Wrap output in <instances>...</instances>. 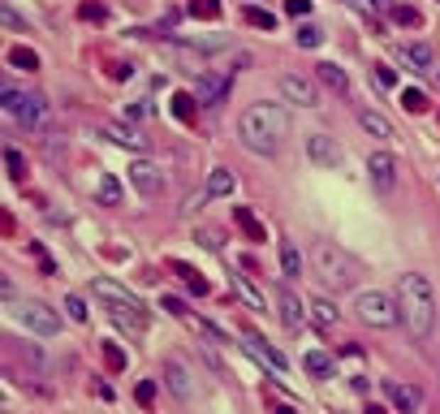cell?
<instances>
[{"label":"cell","instance_id":"cell-1","mask_svg":"<svg viewBox=\"0 0 440 414\" xmlns=\"http://www.w3.org/2000/svg\"><path fill=\"white\" fill-rule=\"evenodd\" d=\"M238 134H242V147L255 151V155H277L285 134H290V117L281 103H251L238 121Z\"/></svg>","mask_w":440,"mask_h":414},{"label":"cell","instance_id":"cell-2","mask_svg":"<svg viewBox=\"0 0 440 414\" xmlns=\"http://www.w3.org/2000/svg\"><path fill=\"white\" fill-rule=\"evenodd\" d=\"M397 310H402V324L410 337H431L436 328V293H431V281L423 272H406L397 276Z\"/></svg>","mask_w":440,"mask_h":414},{"label":"cell","instance_id":"cell-3","mask_svg":"<svg viewBox=\"0 0 440 414\" xmlns=\"http://www.w3.org/2000/svg\"><path fill=\"white\" fill-rule=\"evenodd\" d=\"M91 293H95L99 302H108V320H113L117 328H126V332H134V337L147 332V310H143V302H138L134 293H126V289L113 285V281H95Z\"/></svg>","mask_w":440,"mask_h":414},{"label":"cell","instance_id":"cell-4","mask_svg":"<svg viewBox=\"0 0 440 414\" xmlns=\"http://www.w3.org/2000/svg\"><path fill=\"white\" fill-rule=\"evenodd\" d=\"M311 268H315V276H319L328 289H350V285L358 281V264H354L341 246H333V242H315V246H311Z\"/></svg>","mask_w":440,"mask_h":414},{"label":"cell","instance_id":"cell-5","mask_svg":"<svg viewBox=\"0 0 440 414\" xmlns=\"http://www.w3.org/2000/svg\"><path fill=\"white\" fill-rule=\"evenodd\" d=\"M354 315H358L367 328H375V332L397 328V324H402L397 298H393V293H384V289H363V293L354 298Z\"/></svg>","mask_w":440,"mask_h":414},{"label":"cell","instance_id":"cell-6","mask_svg":"<svg viewBox=\"0 0 440 414\" xmlns=\"http://www.w3.org/2000/svg\"><path fill=\"white\" fill-rule=\"evenodd\" d=\"M9 310H13V320H18L26 332H35V337H57V332H61V315H57L48 302H18V306H9Z\"/></svg>","mask_w":440,"mask_h":414},{"label":"cell","instance_id":"cell-7","mask_svg":"<svg viewBox=\"0 0 440 414\" xmlns=\"http://www.w3.org/2000/svg\"><path fill=\"white\" fill-rule=\"evenodd\" d=\"M130 186H134L143 198H155V194L164 190V173H160V164L147 160V155H138V160L130 164Z\"/></svg>","mask_w":440,"mask_h":414},{"label":"cell","instance_id":"cell-8","mask_svg":"<svg viewBox=\"0 0 440 414\" xmlns=\"http://www.w3.org/2000/svg\"><path fill=\"white\" fill-rule=\"evenodd\" d=\"M367 173H371V186L380 190V194H389L393 186H397V160L389 151H371L367 155Z\"/></svg>","mask_w":440,"mask_h":414},{"label":"cell","instance_id":"cell-9","mask_svg":"<svg viewBox=\"0 0 440 414\" xmlns=\"http://www.w3.org/2000/svg\"><path fill=\"white\" fill-rule=\"evenodd\" d=\"M229 82H233V74H199V82H194V99L199 103H207V108H216V103H225V95H229Z\"/></svg>","mask_w":440,"mask_h":414},{"label":"cell","instance_id":"cell-10","mask_svg":"<svg viewBox=\"0 0 440 414\" xmlns=\"http://www.w3.org/2000/svg\"><path fill=\"white\" fill-rule=\"evenodd\" d=\"M307 160L319 164V169H341V147L328 134H311L307 138Z\"/></svg>","mask_w":440,"mask_h":414},{"label":"cell","instance_id":"cell-11","mask_svg":"<svg viewBox=\"0 0 440 414\" xmlns=\"http://www.w3.org/2000/svg\"><path fill=\"white\" fill-rule=\"evenodd\" d=\"M13 117L26 125V130H43V121H48V99L43 95H18V103H13Z\"/></svg>","mask_w":440,"mask_h":414},{"label":"cell","instance_id":"cell-12","mask_svg":"<svg viewBox=\"0 0 440 414\" xmlns=\"http://www.w3.org/2000/svg\"><path fill=\"white\" fill-rule=\"evenodd\" d=\"M242 341H246V349H251V354H255V358L263 362L268 371L285 376V367H290V362H285V354H281V349H272V345H268L263 337H255V332H242Z\"/></svg>","mask_w":440,"mask_h":414},{"label":"cell","instance_id":"cell-13","mask_svg":"<svg viewBox=\"0 0 440 414\" xmlns=\"http://www.w3.org/2000/svg\"><path fill=\"white\" fill-rule=\"evenodd\" d=\"M281 95H285L290 103H302V108H315V103H319L315 82H307V78H298V74H281Z\"/></svg>","mask_w":440,"mask_h":414},{"label":"cell","instance_id":"cell-14","mask_svg":"<svg viewBox=\"0 0 440 414\" xmlns=\"http://www.w3.org/2000/svg\"><path fill=\"white\" fill-rule=\"evenodd\" d=\"M164 380H169V393H173V397H182V401H194V384H190L186 362L169 358V362H164Z\"/></svg>","mask_w":440,"mask_h":414},{"label":"cell","instance_id":"cell-15","mask_svg":"<svg viewBox=\"0 0 440 414\" xmlns=\"http://www.w3.org/2000/svg\"><path fill=\"white\" fill-rule=\"evenodd\" d=\"M389 388V397H393V405H397V414H419V405H423V393L414 388V384H402V380H389L384 384Z\"/></svg>","mask_w":440,"mask_h":414},{"label":"cell","instance_id":"cell-16","mask_svg":"<svg viewBox=\"0 0 440 414\" xmlns=\"http://www.w3.org/2000/svg\"><path fill=\"white\" fill-rule=\"evenodd\" d=\"M277 306H281V320H285V328H294V332H298V328L311 320V310H307V306H302V302H298L290 289H281V293H277Z\"/></svg>","mask_w":440,"mask_h":414},{"label":"cell","instance_id":"cell-17","mask_svg":"<svg viewBox=\"0 0 440 414\" xmlns=\"http://www.w3.org/2000/svg\"><path fill=\"white\" fill-rule=\"evenodd\" d=\"M99 134H104V138H113V142H117V147H126V151H134V155H143V151H147V138H138L134 130H126V125H117V121H104V125H99Z\"/></svg>","mask_w":440,"mask_h":414},{"label":"cell","instance_id":"cell-18","mask_svg":"<svg viewBox=\"0 0 440 414\" xmlns=\"http://www.w3.org/2000/svg\"><path fill=\"white\" fill-rule=\"evenodd\" d=\"M358 125H363V130H367L371 138H384V142H389V138H397L393 121L384 117V113H375V108H358Z\"/></svg>","mask_w":440,"mask_h":414},{"label":"cell","instance_id":"cell-19","mask_svg":"<svg viewBox=\"0 0 440 414\" xmlns=\"http://www.w3.org/2000/svg\"><path fill=\"white\" fill-rule=\"evenodd\" d=\"M281 272L290 276V281H298L302 272H307V259H302V250H298V242H281Z\"/></svg>","mask_w":440,"mask_h":414},{"label":"cell","instance_id":"cell-20","mask_svg":"<svg viewBox=\"0 0 440 414\" xmlns=\"http://www.w3.org/2000/svg\"><path fill=\"white\" fill-rule=\"evenodd\" d=\"M307 310H311V324H315V328H333V324L341 320V310L328 302V298H311Z\"/></svg>","mask_w":440,"mask_h":414},{"label":"cell","instance_id":"cell-21","mask_svg":"<svg viewBox=\"0 0 440 414\" xmlns=\"http://www.w3.org/2000/svg\"><path fill=\"white\" fill-rule=\"evenodd\" d=\"M397 57H402V65H410V69H431V47H427V43H402Z\"/></svg>","mask_w":440,"mask_h":414},{"label":"cell","instance_id":"cell-22","mask_svg":"<svg viewBox=\"0 0 440 414\" xmlns=\"http://www.w3.org/2000/svg\"><path fill=\"white\" fill-rule=\"evenodd\" d=\"M302 367L315 376V380H333V371H337V362L328 358L324 349H307V358H302Z\"/></svg>","mask_w":440,"mask_h":414},{"label":"cell","instance_id":"cell-23","mask_svg":"<svg viewBox=\"0 0 440 414\" xmlns=\"http://www.w3.org/2000/svg\"><path fill=\"white\" fill-rule=\"evenodd\" d=\"M315 74H319V82H328L337 95H346L350 91V78H346V69L341 65H333V61H324V65H315Z\"/></svg>","mask_w":440,"mask_h":414},{"label":"cell","instance_id":"cell-24","mask_svg":"<svg viewBox=\"0 0 440 414\" xmlns=\"http://www.w3.org/2000/svg\"><path fill=\"white\" fill-rule=\"evenodd\" d=\"M233 220H238V229H242L251 242H268V233H263V225L255 220V212H251V207H233Z\"/></svg>","mask_w":440,"mask_h":414},{"label":"cell","instance_id":"cell-25","mask_svg":"<svg viewBox=\"0 0 440 414\" xmlns=\"http://www.w3.org/2000/svg\"><path fill=\"white\" fill-rule=\"evenodd\" d=\"M207 198H225V194H233V173L229 169H216L211 177H207V190H203Z\"/></svg>","mask_w":440,"mask_h":414},{"label":"cell","instance_id":"cell-26","mask_svg":"<svg viewBox=\"0 0 440 414\" xmlns=\"http://www.w3.org/2000/svg\"><path fill=\"white\" fill-rule=\"evenodd\" d=\"M169 268H173L182 281H186V289H190V293H207V281H203V276H199L190 264H182V259H169Z\"/></svg>","mask_w":440,"mask_h":414},{"label":"cell","instance_id":"cell-27","mask_svg":"<svg viewBox=\"0 0 440 414\" xmlns=\"http://www.w3.org/2000/svg\"><path fill=\"white\" fill-rule=\"evenodd\" d=\"M233 293H238V298H242L251 310H263V293H259V289H255L246 276H233Z\"/></svg>","mask_w":440,"mask_h":414},{"label":"cell","instance_id":"cell-28","mask_svg":"<svg viewBox=\"0 0 440 414\" xmlns=\"http://www.w3.org/2000/svg\"><path fill=\"white\" fill-rule=\"evenodd\" d=\"M5 61H9L13 69H26V74H31V69H39V57H35L31 47H9V52H5Z\"/></svg>","mask_w":440,"mask_h":414},{"label":"cell","instance_id":"cell-29","mask_svg":"<svg viewBox=\"0 0 440 414\" xmlns=\"http://www.w3.org/2000/svg\"><path fill=\"white\" fill-rule=\"evenodd\" d=\"M95 198H99L104 207H117V203H121V181H117V177H99Z\"/></svg>","mask_w":440,"mask_h":414},{"label":"cell","instance_id":"cell-30","mask_svg":"<svg viewBox=\"0 0 440 414\" xmlns=\"http://www.w3.org/2000/svg\"><path fill=\"white\" fill-rule=\"evenodd\" d=\"M190 18L216 22V18H220V0H190Z\"/></svg>","mask_w":440,"mask_h":414},{"label":"cell","instance_id":"cell-31","mask_svg":"<svg viewBox=\"0 0 440 414\" xmlns=\"http://www.w3.org/2000/svg\"><path fill=\"white\" fill-rule=\"evenodd\" d=\"M194 103H199V99H194V95H186V91H182V95H173V117L190 125V121H194Z\"/></svg>","mask_w":440,"mask_h":414},{"label":"cell","instance_id":"cell-32","mask_svg":"<svg viewBox=\"0 0 440 414\" xmlns=\"http://www.w3.org/2000/svg\"><path fill=\"white\" fill-rule=\"evenodd\" d=\"M246 22H251L255 30H277V13H268V9H255V5H246Z\"/></svg>","mask_w":440,"mask_h":414},{"label":"cell","instance_id":"cell-33","mask_svg":"<svg viewBox=\"0 0 440 414\" xmlns=\"http://www.w3.org/2000/svg\"><path fill=\"white\" fill-rule=\"evenodd\" d=\"M402 108H406V113H427V95H423L419 86H406V91H402Z\"/></svg>","mask_w":440,"mask_h":414},{"label":"cell","instance_id":"cell-34","mask_svg":"<svg viewBox=\"0 0 440 414\" xmlns=\"http://www.w3.org/2000/svg\"><path fill=\"white\" fill-rule=\"evenodd\" d=\"M104 367L113 371V376L126 371V349H121V345H104Z\"/></svg>","mask_w":440,"mask_h":414},{"label":"cell","instance_id":"cell-35","mask_svg":"<svg viewBox=\"0 0 440 414\" xmlns=\"http://www.w3.org/2000/svg\"><path fill=\"white\" fill-rule=\"evenodd\" d=\"M190 47L194 52H220V47H229V39L225 35H199V39H190Z\"/></svg>","mask_w":440,"mask_h":414},{"label":"cell","instance_id":"cell-36","mask_svg":"<svg viewBox=\"0 0 440 414\" xmlns=\"http://www.w3.org/2000/svg\"><path fill=\"white\" fill-rule=\"evenodd\" d=\"M78 18H82V22H104L108 9L99 5V0H82V5H78Z\"/></svg>","mask_w":440,"mask_h":414},{"label":"cell","instance_id":"cell-37","mask_svg":"<svg viewBox=\"0 0 440 414\" xmlns=\"http://www.w3.org/2000/svg\"><path fill=\"white\" fill-rule=\"evenodd\" d=\"M194 242H199V246H207V250H225V237H220V229H211V225H207V229H199V233H194Z\"/></svg>","mask_w":440,"mask_h":414},{"label":"cell","instance_id":"cell-38","mask_svg":"<svg viewBox=\"0 0 440 414\" xmlns=\"http://www.w3.org/2000/svg\"><path fill=\"white\" fill-rule=\"evenodd\" d=\"M393 18H397V22H402V26H410V30H414V26H419V22H423V13H419V9H414V5H393Z\"/></svg>","mask_w":440,"mask_h":414},{"label":"cell","instance_id":"cell-39","mask_svg":"<svg viewBox=\"0 0 440 414\" xmlns=\"http://www.w3.org/2000/svg\"><path fill=\"white\" fill-rule=\"evenodd\" d=\"M65 310H70V320H74V324H87V315H91L87 302H82L78 293H70V298H65Z\"/></svg>","mask_w":440,"mask_h":414},{"label":"cell","instance_id":"cell-40","mask_svg":"<svg viewBox=\"0 0 440 414\" xmlns=\"http://www.w3.org/2000/svg\"><path fill=\"white\" fill-rule=\"evenodd\" d=\"M319 43H324L319 26H298V47H319Z\"/></svg>","mask_w":440,"mask_h":414},{"label":"cell","instance_id":"cell-41","mask_svg":"<svg viewBox=\"0 0 440 414\" xmlns=\"http://www.w3.org/2000/svg\"><path fill=\"white\" fill-rule=\"evenodd\" d=\"M5 164H9V177H22V173H26V160H22L18 147H5Z\"/></svg>","mask_w":440,"mask_h":414},{"label":"cell","instance_id":"cell-42","mask_svg":"<svg viewBox=\"0 0 440 414\" xmlns=\"http://www.w3.org/2000/svg\"><path fill=\"white\" fill-rule=\"evenodd\" d=\"M160 306L169 310V315H177V320H186V315H190V310H186V302H182V298H173V293H164V298H160Z\"/></svg>","mask_w":440,"mask_h":414},{"label":"cell","instance_id":"cell-43","mask_svg":"<svg viewBox=\"0 0 440 414\" xmlns=\"http://www.w3.org/2000/svg\"><path fill=\"white\" fill-rule=\"evenodd\" d=\"M199 354H203V362H207V367H211L216 376H229V371H225V362L216 358V349H211V345H199Z\"/></svg>","mask_w":440,"mask_h":414},{"label":"cell","instance_id":"cell-44","mask_svg":"<svg viewBox=\"0 0 440 414\" xmlns=\"http://www.w3.org/2000/svg\"><path fill=\"white\" fill-rule=\"evenodd\" d=\"M371 82H380V86H393V82H397V74H393L389 65H375V69H371Z\"/></svg>","mask_w":440,"mask_h":414},{"label":"cell","instance_id":"cell-45","mask_svg":"<svg viewBox=\"0 0 440 414\" xmlns=\"http://www.w3.org/2000/svg\"><path fill=\"white\" fill-rule=\"evenodd\" d=\"M134 397H138V405H151V401H155V384H151V380H143V384L134 388Z\"/></svg>","mask_w":440,"mask_h":414},{"label":"cell","instance_id":"cell-46","mask_svg":"<svg viewBox=\"0 0 440 414\" xmlns=\"http://www.w3.org/2000/svg\"><path fill=\"white\" fill-rule=\"evenodd\" d=\"M350 5H354L363 18H375V13H380V0H350Z\"/></svg>","mask_w":440,"mask_h":414},{"label":"cell","instance_id":"cell-47","mask_svg":"<svg viewBox=\"0 0 440 414\" xmlns=\"http://www.w3.org/2000/svg\"><path fill=\"white\" fill-rule=\"evenodd\" d=\"M285 9H290L294 18H302V13H311V0H285Z\"/></svg>","mask_w":440,"mask_h":414},{"label":"cell","instance_id":"cell-48","mask_svg":"<svg viewBox=\"0 0 440 414\" xmlns=\"http://www.w3.org/2000/svg\"><path fill=\"white\" fill-rule=\"evenodd\" d=\"M0 18H5V26H13V30H18V26H22V18H18V13H13V9H9V5H5V9H0Z\"/></svg>","mask_w":440,"mask_h":414},{"label":"cell","instance_id":"cell-49","mask_svg":"<svg viewBox=\"0 0 440 414\" xmlns=\"http://www.w3.org/2000/svg\"><path fill=\"white\" fill-rule=\"evenodd\" d=\"M108 74H113V78L121 82V78H130V65H126V61H113V69H108Z\"/></svg>","mask_w":440,"mask_h":414},{"label":"cell","instance_id":"cell-50","mask_svg":"<svg viewBox=\"0 0 440 414\" xmlns=\"http://www.w3.org/2000/svg\"><path fill=\"white\" fill-rule=\"evenodd\" d=\"M143 113H147V103H126V117H130V121H138Z\"/></svg>","mask_w":440,"mask_h":414},{"label":"cell","instance_id":"cell-51","mask_svg":"<svg viewBox=\"0 0 440 414\" xmlns=\"http://www.w3.org/2000/svg\"><path fill=\"white\" fill-rule=\"evenodd\" d=\"M272 414H294V405H277V410H272Z\"/></svg>","mask_w":440,"mask_h":414},{"label":"cell","instance_id":"cell-52","mask_svg":"<svg viewBox=\"0 0 440 414\" xmlns=\"http://www.w3.org/2000/svg\"><path fill=\"white\" fill-rule=\"evenodd\" d=\"M367 414H384V410H375V405H371V410H367Z\"/></svg>","mask_w":440,"mask_h":414}]
</instances>
